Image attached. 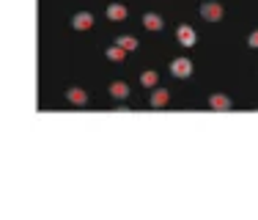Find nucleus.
<instances>
[{
    "label": "nucleus",
    "mask_w": 258,
    "mask_h": 220,
    "mask_svg": "<svg viewBox=\"0 0 258 220\" xmlns=\"http://www.w3.org/2000/svg\"><path fill=\"white\" fill-rule=\"evenodd\" d=\"M223 14H225L223 6L214 3V0H209V3L201 6V16H203L206 22H220V20H223Z\"/></svg>",
    "instance_id": "nucleus-1"
},
{
    "label": "nucleus",
    "mask_w": 258,
    "mask_h": 220,
    "mask_svg": "<svg viewBox=\"0 0 258 220\" xmlns=\"http://www.w3.org/2000/svg\"><path fill=\"white\" fill-rule=\"evenodd\" d=\"M170 74H173V77H190L192 74V60L190 58L170 60Z\"/></svg>",
    "instance_id": "nucleus-2"
},
{
    "label": "nucleus",
    "mask_w": 258,
    "mask_h": 220,
    "mask_svg": "<svg viewBox=\"0 0 258 220\" xmlns=\"http://www.w3.org/2000/svg\"><path fill=\"white\" fill-rule=\"evenodd\" d=\"M71 28H74V30H88V28H93V14L91 11H77V14L71 16Z\"/></svg>",
    "instance_id": "nucleus-3"
},
{
    "label": "nucleus",
    "mask_w": 258,
    "mask_h": 220,
    "mask_svg": "<svg viewBox=\"0 0 258 220\" xmlns=\"http://www.w3.org/2000/svg\"><path fill=\"white\" fill-rule=\"evenodd\" d=\"M176 38H179L181 47H192V44H195V28L192 25H179L176 28Z\"/></svg>",
    "instance_id": "nucleus-4"
},
{
    "label": "nucleus",
    "mask_w": 258,
    "mask_h": 220,
    "mask_svg": "<svg viewBox=\"0 0 258 220\" xmlns=\"http://www.w3.org/2000/svg\"><path fill=\"white\" fill-rule=\"evenodd\" d=\"M168 99H170V94L165 91V88H159V86H154V91H151V96H148V104H151V108H165V104H168Z\"/></svg>",
    "instance_id": "nucleus-5"
},
{
    "label": "nucleus",
    "mask_w": 258,
    "mask_h": 220,
    "mask_svg": "<svg viewBox=\"0 0 258 220\" xmlns=\"http://www.w3.org/2000/svg\"><path fill=\"white\" fill-rule=\"evenodd\" d=\"M104 14H107V20L121 22V20H126V14H129V11H126V6H124V3H110Z\"/></svg>",
    "instance_id": "nucleus-6"
},
{
    "label": "nucleus",
    "mask_w": 258,
    "mask_h": 220,
    "mask_svg": "<svg viewBox=\"0 0 258 220\" xmlns=\"http://www.w3.org/2000/svg\"><path fill=\"white\" fill-rule=\"evenodd\" d=\"M231 96H225V94H212L209 96V108L212 110H231Z\"/></svg>",
    "instance_id": "nucleus-7"
},
{
    "label": "nucleus",
    "mask_w": 258,
    "mask_h": 220,
    "mask_svg": "<svg viewBox=\"0 0 258 220\" xmlns=\"http://www.w3.org/2000/svg\"><path fill=\"white\" fill-rule=\"evenodd\" d=\"M143 25H146V30H162L165 22L159 14H154V11H148V14H143Z\"/></svg>",
    "instance_id": "nucleus-8"
},
{
    "label": "nucleus",
    "mask_w": 258,
    "mask_h": 220,
    "mask_svg": "<svg viewBox=\"0 0 258 220\" xmlns=\"http://www.w3.org/2000/svg\"><path fill=\"white\" fill-rule=\"evenodd\" d=\"M110 96L113 99H126L129 96V86H126L124 80H113L110 82Z\"/></svg>",
    "instance_id": "nucleus-9"
},
{
    "label": "nucleus",
    "mask_w": 258,
    "mask_h": 220,
    "mask_svg": "<svg viewBox=\"0 0 258 220\" xmlns=\"http://www.w3.org/2000/svg\"><path fill=\"white\" fill-rule=\"evenodd\" d=\"M66 99H69L71 104H77V108L88 104V94L82 91V88H69V91H66Z\"/></svg>",
    "instance_id": "nucleus-10"
},
{
    "label": "nucleus",
    "mask_w": 258,
    "mask_h": 220,
    "mask_svg": "<svg viewBox=\"0 0 258 220\" xmlns=\"http://www.w3.org/2000/svg\"><path fill=\"white\" fill-rule=\"evenodd\" d=\"M115 44H118L121 50H126V52H132V50H137V44H140V42H137L135 36H129V33H121V36L115 38Z\"/></svg>",
    "instance_id": "nucleus-11"
},
{
    "label": "nucleus",
    "mask_w": 258,
    "mask_h": 220,
    "mask_svg": "<svg viewBox=\"0 0 258 220\" xmlns=\"http://www.w3.org/2000/svg\"><path fill=\"white\" fill-rule=\"evenodd\" d=\"M104 55H107V60H113V64H121V60L126 58V50H121L118 44H110V47L104 50Z\"/></svg>",
    "instance_id": "nucleus-12"
},
{
    "label": "nucleus",
    "mask_w": 258,
    "mask_h": 220,
    "mask_svg": "<svg viewBox=\"0 0 258 220\" xmlns=\"http://www.w3.org/2000/svg\"><path fill=\"white\" fill-rule=\"evenodd\" d=\"M140 82H143L146 88H154V86H159V74L148 69V72H143V74H140Z\"/></svg>",
    "instance_id": "nucleus-13"
},
{
    "label": "nucleus",
    "mask_w": 258,
    "mask_h": 220,
    "mask_svg": "<svg viewBox=\"0 0 258 220\" xmlns=\"http://www.w3.org/2000/svg\"><path fill=\"white\" fill-rule=\"evenodd\" d=\"M247 44H250V47H258V30H253V33H250V38H247Z\"/></svg>",
    "instance_id": "nucleus-14"
}]
</instances>
